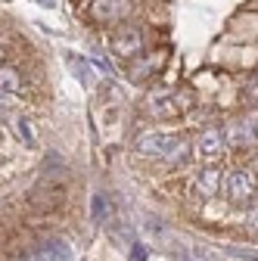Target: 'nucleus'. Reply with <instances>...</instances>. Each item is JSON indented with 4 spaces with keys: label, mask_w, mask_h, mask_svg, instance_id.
<instances>
[{
    "label": "nucleus",
    "mask_w": 258,
    "mask_h": 261,
    "mask_svg": "<svg viewBox=\"0 0 258 261\" xmlns=\"http://www.w3.org/2000/svg\"><path fill=\"white\" fill-rule=\"evenodd\" d=\"M134 149H137V155L152 159V162H165V165H184V162L190 159V146L177 134H171V130H159V127H149V130H143V134H137Z\"/></svg>",
    "instance_id": "f257e3e1"
},
{
    "label": "nucleus",
    "mask_w": 258,
    "mask_h": 261,
    "mask_svg": "<svg viewBox=\"0 0 258 261\" xmlns=\"http://www.w3.org/2000/svg\"><path fill=\"white\" fill-rule=\"evenodd\" d=\"M221 196L227 199L230 205L249 208L258 202V177L249 168H230L221 180Z\"/></svg>",
    "instance_id": "f03ea898"
},
{
    "label": "nucleus",
    "mask_w": 258,
    "mask_h": 261,
    "mask_svg": "<svg viewBox=\"0 0 258 261\" xmlns=\"http://www.w3.org/2000/svg\"><path fill=\"white\" fill-rule=\"evenodd\" d=\"M146 41H143V28L131 25V22H121L115 31H112V53L121 56V59H137L143 53Z\"/></svg>",
    "instance_id": "7ed1b4c3"
},
{
    "label": "nucleus",
    "mask_w": 258,
    "mask_h": 261,
    "mask_svg": "<svg viewBox=\"0 0 258 261\" xmlns=\"http://www.w3.org/2000/svg\"><path fill=\"white\" fill-rule=\"evenodd\" d=\"M221 130H224V140H227V149H237V152H255V149H258V130H255V121L230 118Z\"/></svg>",
    "instance_id": "20e7f679"
},
{
    "label": "nucleus",
    "mask_w": 258,
    "mask_h": 261,
    "mask_svg": "<svg viewBox=\"0 0 258 261\" xmlns=\"http://www.w3.org/2000/svg\"><path fill=\"white\" fill-rule=\"evenodd\" d=\"M87 13L96 25H118L134 13V0H90Z\"/></svg>",
    "instance_id": "39448f33"
},
{
    "label": "nucleus",
    "mask_w": 258,
    "mask_h": 261,
    "mask_svg": "<svg viewBox=\"0 0 258 261\" xmlns=\"http://www.w3.org/2000/svg\"><path fill=\"white\" fill-rule=\"evenodd\" d=\"M193 152H196L202 162H209V165L221 162L224 155H227V140H224V130H221V127H205L202 134L196 137V143H193Z\"/></svg>",
    "instance_id": "423d86ee"
},
{
    "label": "nucleus",
    "mask_w": 258,
    "mask_h": 261,
    "mask_svg": "<svg viewBox=\"0 0 258 261\" xmlns=\"http://www.w3.org/2000/svg\"><path fill=\"white\" fill-rule=\"evenodd\" d=\"M221 180H224V168L205 165L193 177V193H196L199 199H215V196H221Z\"/></svg>",
    "instance_id": "0eeeda50"
},
{
    "label": "nucleus",
    "mask_w": 258,
    "mask_h": 261,
    "mask_svg": "<svg viewBox=\"0 0 258 261\" xmlns=\"http://www.w3.org/2000/svg\"><path fill=\"white\" fill-rule=\"evenodd\" d=\"M146 109H149V115H152L156 121H168V118H174V115L180 112L174 93H152L149 100H146Z\"/></svg>",
    "instance_id": "6e6552de"
},
{
    "label": "nucleus",
    "mask_w": 258,
    "mask_h": 261,
    "mask_svg": "<svg viewBox=\"0 0 258 261\" xmlns=\"http://www.w3.org/2000/svg\"><path fill=\"white\" fill-rule=\"evenodd\" d=\"M10 127H13V134L19 137V143L25 149H35L38 146V127H35V121H31L28 115H13L10 118Z\"/></svg>",
    "instance_id": "1a4fd4ad"
},
{
    "label": "nucleus",
    "mask_w": 258,
    "mask_h": 261,
    "mask_svg": "<svg viewBox=\"0 0 258 261\" xmlns=\"http://www.w3.org/2000/svg\"><path fill=\"white\" fill-rule=\"evenodd\" d=\"M38 255L47 258V261H69V258H72V249H69L66 240L50 237V240H44V243L38 246Z\"/></svg>",
    "instance_id": "9d476101"
},
{
    "label": "nucleus",
    "mask_w": 258,
    "mask_h": 261,
    "mask_svg": "<svg viewBox=\"0 0 258 261\" xmlns=\"http://www.w3.org/2000/svg\"><path fill=\"white\" fill-rule=\"evenodd\" d=\"M90 218H93V224H103V227H106V221L112 218L109 196H106V193H93V196H90Z\"/></svg>",
    "instance_id": "9b49d317"
},
{
    "label": "nucleus",
    "mask_w": 258,
    "mask_h": 261,
    "mask_svg": "<svg viewBox=\"0 0 258 261\" xmlns=\"http://www.w3.org/2000/svg\"><path fill=\"white\" fill-rule=\"evenodd\" d=\"M0 90L10 93V96L22 90V75H19L16 65H0Z\"/></svg>",
    "instance_id": "f8f14e48"
},
{
    "label": "nucleus",
    "mask_w": 258,
    "mask_h": 261,
    "mask_svg": "<svg viewBox=\"0 0 258 261\" xmlns=\"http://www.w3.org/2000/svg\"><path fill=\"white\" fill-rule=\"evenodd\" d=\"M243 233L249 240H258V202L246 208V218H243Z\"/></svg>",
    "instance_id": "ddd939ff"
},
{
    "label": "nucleus",
    "mask_w": 258,
    "mask_h": 261,
    "mask_svg": "<svg viewBox=\"0 0 258 261\" xmlns=\"http://www.w3.org/2000/svg\"><path fill=\"white\" fill-rule=\"evenodd\" d=\"M227 258L230 261H258L255 252H243V249H227Z\"/></svg>",
    "instance_id": "4468645a"
},
{
    "label": "nucleus",
    "mask_w": 258,
    "mask_h": 261,
    "mask_svg": "<svg viewBox=\"0 0 258 261\" xmlns=\"http://www.w3.org/2000/svg\"><path fill=\"white\" fill-rule=\"evenodd\" d=\"M69 62H72V69H75L78 81H84V84H87V72H84L87 65H84V59H78V56H72V53H69Z\"/></svg>",
    "instance_id": "2eb2a0df"
},
{
    "label": "nucleus",
    "mask_w": 258,
    "mask_h": 261,
    "mask_svg": "<svg viewBox=\"0 0 258 261\" xmlns=\"http://www.w3.org/2000/svg\"><path fill=\"white\" fill-rule=\"evenodd\" d=\"M10 106H13V96L0 90V115H7V112H10Z\"/></svg>",
    "instance_id": "dca6fc26"
},
{
    "label": "nucleus",
    "mask_w": 258,
    "mask_h": 261,
    "mask_svg": "<svg viewBox=\"0 0 258 261\" xmlns=\"http://www.w3.org/2000/svg\"><path fill=\"white\" fill-rule=\"evenodd\" d=\"M38 4H41V7H53V4H56V0H38Z\"/></svg>",
    "instance_id": "f3484780"
},
{
    "label": "nucleus",
    "mask_w": 258,
    "mask_h": 261,
    "mask_svg": "<svg viewBox=\"0 0 258 261\" xmlns=\"http://www.w3.org/2000/svg\"><path fill=\"white\" fill-rule=\"evenodd\" d=\"M4 53H7V50H4V44H0V65H4Z\"/></svg>",
    "instance_id": "a211bd4d"
}]
</instances>
